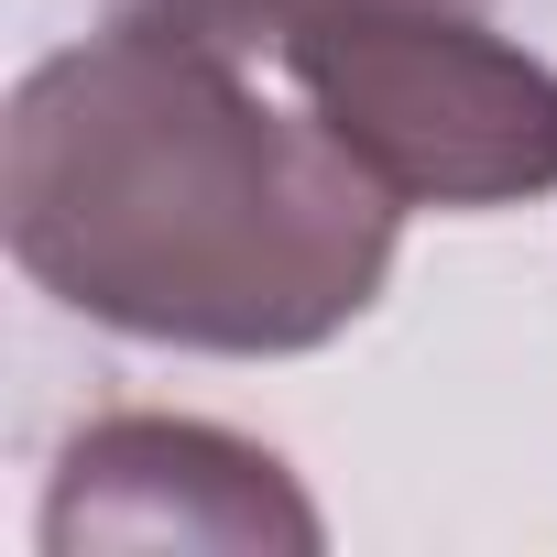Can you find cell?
Segmentation results:
<instances>
[{
    "label": "cell",
    "mask_w": 557,
    "mask_h": 557,
    "mask_svg": "<svg viewBox=\"0 0 557 557\" xmlns=\"http://www.w3.org/2000/svg\"><path fill=\"white\" fill-rule=\"evenodd\" d=\"M121 34H153V45H197V55H285V34H307L339 0H99ZM481 12V0H470Z\"/></svg>",
    "instance_id": "obj_4"
},
{
    "label": "cell",
    "mask_w": 557,
    "mask_h": 557,
    "mask_svg": "<svg viewBox=\"0 0 557 557\" xmlns=\"http://www.w3.org/2000/svg\"><path fill=\"white\" fill-rule=\"evenodd\" d=\"M45 546L55 557H88V546H285V557H318L329 524L285 459L230 437V426L99 416L55 459Z\"/></svg>",
    "instance_id": "obj_3"
},
{
    "label": "cell",
    "mask_w": 557,
    "mask_h": 557,
    "mask_svg": "<svg viewBox=\"0 0 557 557\" xmlns=\"http://www.w3.org/2000/svg\"><path fill=\"white\" fill-rule=\"evenodd\" d=\"M405 197L318 110H273L240 55L88 34L0 121V240L34 285L121 339L285 361L372 318Z\"/></svg>",
    "instance_id": "obj_1"
},
{
    "label": "cell",
    "mask_w": 557,
    "mask_h": 557,
    "mask_svg": "<svg viewBox=\"0 0 557 557\" xmlns=\"http://www.w3.org/2000/svg\"><path fill=\"white\" fill-rule=\"evenodd\" d=\"M273 66L405 208H513L557 186V66L503 45L470 0H339Z\"/></svg>",
    "instance_id": "obj_2"
}]
</instances>
